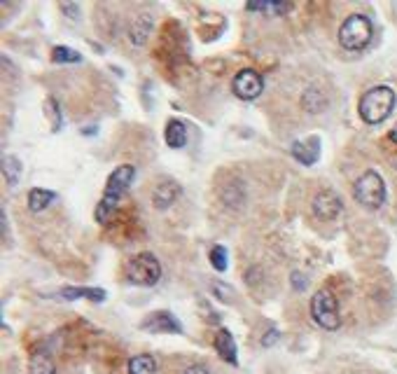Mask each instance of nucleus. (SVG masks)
Returning <instances> with one entry per match:
<instances>
[{"label":"nucleus","mask_w":397,"mask_h":374,"mask_svg":"<svg viewBox=\"0 0 397 374\" xmlns=\"http://www.w3.org/2000/svg\"><path fill=\"white\" fill-rule=\"evenodd\" d=\"M133 180H136V167H131V164H122V167H117L113 174L108 176L103 197H101L99 204H96V213H94L96 223H101V225L108 223V218L115 213V208H117L122 197L129 192Z\"/></svg>","instance_id":"nucleus-1"},{"label":"nucleus","mask_w":397,"mask_h":374,"mask_svg":"<svg viewBox=\"0 0 397 374\" xmlns=\"http://www.w3.org/2000/svg\"><path fill=\"white\" fill-rule=\"evenodd\" d=\"M395 91L386 87V84H378V87H371L362 94V99L358 103V113L367 124H381V122L390 118V113L395 110Z\"/></svg>","instance_id":"nucleus-2"},{"label":"nucleus","mask_w":397,"mask_h":374,"mask_svg":"<svg viewBox=\"0 0 397 374\" xmlns=\"http://www.w3.org/2000/svg\"><path fill=\"white\" fill-rule=\"evenodd\" d=\"M371 35H374V28L367 17L351 15L339 28V45L348 52H360L371 42Z\"/></svg>","instance_id":"nucleus-3"},{"label":"nucleus","mask_w":397,"mask_h":374,"mask_svg":"<svg viewBox=\"0 0 397 374\" xmlns=\"http://www.w3.org/2000/svg\"><path fill=\"white\" fill-rule=\"evenodd\" d=\"M353 194H356L360 206L369 208V211H376V208H381L386 204V183H383V178L378 176L376 171H365V174L356 180Z\"/></svg>","instance_id":"nucleus-4"},{"label":"nucleus","mask_w":397,"mask_h":374,"mask_svg":"<svg viewBox=\"0 0 397 374\" xmlns=\"http://www.w3.org/2000/svg\"><path fill=\"white\" fill-rule=\"evenodd\" d=\"M126 279H129L133 286L152 288L162 279V265H159V260L152 253H138L133 255L129 265H126Z\"/></svg>","instance_id":"nucleus-5"},{"label":"nucleus","mask_w":397,"mask_h":374,"mask_svg":"<svg viewBox=\"0 0 397 374\" xmlns=\"http://www.w3.org/2000/svg\"><path fill=\"white\" fill-rule=\"evenodd\" d=\"M311 316H313L316 325H320L322 330H337L339 323H341V316H339V304H337V297L322 288L318 290L313 297H311Z\"/></svg>","instance_id":"nucleus-6"},{"label":"nucleus","mask_w":397,"mask_h":374,"mask_svg":"<svg viewBox=\"0 0 397 374\" xmlns=\"http://www.w3.org/2000/svg\"><path fill=\"white\" fill-rule=\"evenodd\" d=\"M231 91L243 101H255L262 91H264V80H262L258 71L243 68L236 73L234 80H231Z\"/></svg>","instance_id":"nucleus-7"},{"label":"nucleus","mask_w":397,"mask_h":374,"mask_svg":"<svg viewBox=\"0 0 397 374\" xmlns=\"http://www.w3.org/2000/svg\"><path fill=\"white\" fill-rule=\"evenodd\" d=\"M311 211H313V216L318 220H325V223H332V220H337L341 213H344V201L337 192H332V189H322V192H318L313 201H311Z\"/></svg>","instance_id":"nucleus-8"},{"label":"nucleus","mask_w":397,"mask_h":374,"mask_svg":"<svg viewBox=\"0 0 397 374\" xmlns=\"http://www.w3.org/2000/svg\"><path fill=\"white\" fill-rule=\"evenodd\" d=\"M143 330H152V333H173L180 335L182 325L171 311H155L143 321Z\"/></svg>","instance_id":"nucleus-9"},{"label":"nucleus","mask_w":397,"mask_h":374,"mask_svg":"<svg viewBox=\"0 0 397 374\" xmlns=\"http://www.w3.org/2000/svg\"><path fill=\"white\" fill-rule=\"evenodd\" d=\"M290 152L297 162L304 164V167H313V164L318 162V157H320V138L311 136V138H304V140H295Z\"/></svg>","instance_id":"nucleus-10"},{"label":"nucleus","mask_w":397,"mask_h":374,"mask_svg":"<svg viewBox=\"0 0 397 374\" xmlns=\"http://www.w3.org/2000/svg\"><path fill=\"white\" fill-rule=\"evenodd\" d=\"M180 197V185L175 180H162L152 192V204H155L159 211L173 206Z\"/></svg>","instance_id":"nucleus-11"},{"label":"nucleus","mask_w":397,"mask_h":374,"mask_svg":"<svg viewBox=\"0 0 397 374\" xmlns=\"http://www.w3.org/2000/svg\"><path fill=\"white\" fill-rule=\"evenodd\" d=\"M215 351L220 353V358L227 360L229 365H236L238 363V351H236V342H234V335L229 330H220L215 335Z\"/></svg>","instance_id":"nucleus-12"},{"label":"nucleus","mask_w":397,"mask_h":374,"mask_svg":"<svg viewBox=\"0 0 397 374\" xmlns=\"http://www.w3.org/2000/svg\"><path fill=\"white\" fill-rule=\"evenodd\" d=\"M166 145L173 150H182L187 145V127L182 120H168L166 122V131H164Z\"/></svg>","instance_id":"nucleus-13"},{"label":"nucleus","mask_w":397,"mask_h":374,"mask_svg":"<svg viewBox=\"0 0 397 374\" xmlns=\"http://www.w3.org/2000/svg\"><path fill=\"white\" fill-rule=\"evenodd\" d=\"M54 201H57V192L45 187H33L28 192V211L40 213L45 211V208H50V204H54Z\"/></svg>","instance_id":"nucleus-14"},{"label":"nucleus","mask_w":397,"mask_h":374,"mask_svg":"<svg viewBox=\"0 0 397 374\" xmlns=\"http://www.w3.org/2000/svg\"><path fill=\"white\" fill-rule=\"evenodd\" d=\"M28 372L30 374H57V365H54L52 355L47 351H35L30 355Z\"/></svg>","instance_id":"nucleus-15"},{"label":"nucleus","mask_w":397,"mask_h":374,"mask_svg":"<svg viewBox=\"0 0 397 374\" xmlns=\"http://www.w3.org/2000/svg\"><path fill=\"white\" fill-rule=\"evenodd\" d=\"M64 299H77V297H87L91 302H103L106 299V290L101 288H64L61 290Z\"/></svg>","instance_id":"nucleus-16"},{"label":"nucleus","mask_w":397,"mask_h":374,"mask_svg":"<svg viewBox=\"0 0 397 374\" xmlns=\"http://www.w3.org/2000/svg\"><path fill=\"white\" fill-rule=\"evenodd\" d=\"M302 106L307 108V113L316 115V113H322V110L327 108V99H325V94H322V91H318V89L311 87V89L304 91Z\"/></svg>","instance_id":"nucleus-17"},{"label":"nucleus","mask_w":397,"mask_h":374,"mask_svg":"<svg viewBox=\"0 0 397 374\" xmlns=\"http://www.w3.org/2000/svg\"><path fill=\"white\" fill-rule=\"evenodd\" d=\"M129 374H157V360L150 353H138L129 360Z\"/></svg>","instance_id":"nucleus-18"},{"label":"nucleus","mask_w":397,"mask_h":374,"mask_svg":"<svg viewBox=\"0 0 397 374\" xmlns=\"http://www.w3.org/2000/svg\"><path fill=\"white\" fill-rule=\"evenodd\" d=\"M3 176H5V180H8V185L14 187L21 178V162L19 159L12 157V155H5L3 157Z\"/></svg>","instance_id":"nucleus-19"},{"label":"nucleus","mask_w":397,"mask_h":374,"mask_svg":"<svg viewBox=\"0 0 397 374\" xmlns=\"http://www.w3.org/2000/svg\"><path fill=\"white\" fill-rule=\"evenodd\" d=\"M148 33H150L148 17H140V19L133 21V26L129 30V40L133 42V45H143V42L148 40Z\"/></svg>","instance_id":"nucleus-20"},{"label":"nucleus","mask_w":397,"mask_h":374,"mask_svg":"<svg viewBox=\"0 0 397 374\" xmlns=\"http://www.w3.org/2000/svg\"><path fill=\"white\" fill-rule=\"evenodd\" d=\"M211 265L215 272H227L229 267V253L224 246H213L211 248Z\"/></svg>","instance_id":"nucleus-21"},{"label":"nucleus","mask_w":397,"mask_h":374,"mask_svg":"<svg viewBox=\"0 0 397 374\" xmlns=\"http://www.w3.org/2000/svg\"><path fill=\"white\" fill-rule=\"evenodd\" d=\"M52 59L57 61V64H79V61H82V57H79L75 50H70V47H66V45L54 47Z\"/></svg>","instance_id":"nucleus-22"},{"label":"nucleus","mask_w":397,"mask_h":374,"mask_svg":"<svg viewBox=\"0 0 397 374\" xmlns=\"http://www.w3.org/2000/svg\"><path fill=\"white\" fill-rule=\"evenodd\" d=\"M278 342V330L276 328H271L267 333V337H262V346H271V344H276Z\"/></svg>","instance_id":"nucleus-23"},{"label":"nucleus","mask_w":397,"mask_h":374,"mask_svg":"<svg viewBox=\"0 0 397 374\" xmlns=\"http://www.w3.org/2000/svg\"><path fill=\"white\" fill-rule=\"evenodd\" d=\"M292 288H295V290H304V288H307V281H304V276L299 272L292 274Z\"/></svg>","instance_id":"nucleus-24"},{"label":"nucleus","mask_w":397,"mask_h":374,"mask_svg":"<svg viewBox=\"0 0 397 374\" xmlns=\"http://www.w3.org/2000/svg\"><path fill=\"white\" fill-rule=\"evenodd\" d=\"M182 374H211V372H209V367H206V365H199L197 363V365H189Z\"/></svg>","instance_id":"nucleus-25"},{"label":"nucleus","mask_w":397,"mask_h":374,"mask_svg":"<svg viewBox=\"0 0 397 374\" xmlns=\"http://www.w3.org/2000/svg\"><path fill=\"white\" fill-rule=\"evenodd\" d=\"M246 10L248 12H267L269 10V0H267V3H248Z\"/></svg>","instance_id":"nucleus-26"},{"label":"nucleus","mask_w":397,"mask_h":374,"mask_svg":"<svg viewBox=\"0 0 397 374\" xmlns=\"http://www.w3.org/2000/svg\"><path fill=\"white\" fill-rule=\"evenodd\" d=\"M390 140H393V143L397 145V124H395V129H393V131H390Z\"/></svg>","instance_id":"nucleus-27"}]
</instances>
